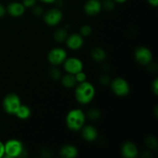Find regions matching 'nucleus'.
I'll list each match as a JSON object with an SVG mask.
<instances>
[{
	"label": "nucleus",
	"mask_w": 158,
	"mask_h": 158,
	"mask_svg": "<svg viewBox=\"0 0 158 158\" xmlns=\"http://www.w3.org/2000/svg\"><path fill=\"white\" fill-rule=\"evenodd\" d=\"M88 117L91 120H97L100 117V113L98 110L92 109L88 112Z\"/></svg>",
	"instance_id": "obj_22"
},
{
	"label": "nucleus",
	"mask_w": 158,
	"mask_h": 158,
	"mask_svg": "<svg viewBox=\"0 0 158 158\" xmlns=\"http://www.w3.org/2000/svg\"><path fill=\"white\" fill-rule=\"evenodd\" d=\"M114 2H117V3H124L126 2L127 0H113Z\"/></svg>",
	"instance_id": "obj_34"
},
{
	"label": "nucleus",
	"mask_w": 158,
	"mask_h": 158,
	"mask_svg": "<svg viewBox=\"0 0 158 158\" xmlns=\"http://www.w3.org/2000/svg\"><path fill=\"white\" fill-rule=\"evenodd\" d=\"M15 115H16V117L19 119H21V120H26V119L29 118L31 115V110L26 105H22L19 106V108L18 109L17 112L15 113Z\"/></svg>",
	"instance_id": "obj_17"
},
{
	"label": "nucleus",
	"mask_w": 158,
	"mask_h": 158,
	"mask_svg": "<svg viewBox=\"0 0 158 158\" xmlns=\"http://www.w3.org/2000/svg\"><path fill=\"white\" fill-rule=\"evenodd\" d=\"M148 3L153 7H157L158 6V0H148Z\"/></svg>",
	"instance_id": "obj_32"
},
{
	"label": "nucleus",
	"mask_w": 158,
	"mask_h": 158,
	"mask_svg": "<svg viewBox=\"0 0 158 158\" xmlns=\"http://www.w3.org/2000/svg\"><path fill=\"white\" fill-rule=\"evenodd\" d=\"M100 81L102 84L107 85V84H109V83H110V78L108 77H106V76H103V77H100Z\"/></svg>",
	"instance_id": "obj_29"
},
{
	"label": "nucleus",
	"mask_w": 158,
	"mask_h": 158,
	"mask_svg": "<svg viewBox=\"0 0 158 158\" xmlns=\"http://www.w3.org/2000/svg\"><path fill=\"white\" fill-rule=\"evenodd\" d=\"M102 4L100 0H87L84 5V12L86 15H96L101 11Z\"/></svg>",
	"instance_id": "obj_11"
},
{
	"label": "nucleus",
	"mask_w": 158,
	"mask_h": 158,
	"mask_svg": "<svg viewBox=\"0 0 158 158\" xmlns=\"http://www.w3.org/2000/svg\"><path fill=\"white\" fill-rule=\"evenodd\" d=\"M90 56L93 60L96 62H102L106 59V52L100 47H94L91 50Z\"/></svg>",
	"instance_id": "obj_16"
},
{
	"label": "nucleus",
	"mask_w": 158,
	"mask_h": 158,
	"mask_svg": "<svg viewBox=\"0 0 158 158\" xmlns=\"http://www.w3.org/2000/svg\"><path fill=\"white\" fill-rule=\"evenodd\" d=\"M60 155L63 158H75L78 155V150L72 144L64 145L60 150Z\"/></svg>",
	"instance_id": "obj_15"
},
{
	"label": "nucleus",
	"mask_w": 158,
	"mask_h": 158,
	"mask_svg": "<svg viewBox=\"0 0 158 158\" xmlns=\"http://www.w3.org/2000/svg\"><path fill=\"white\" fill-rule=\"evenodd\" d=\"M5 155L9 158L18 157L24 152L23 143L16 139H10L4 143Z\"/></svg>",
	"instance_id": "obj_3"
},
{
	"label": "nucleus",
	"mask_w": 158,
	"mask_h": 158,
	"mask_svg": "<svg viewBox=\"0 0 158 158\" xmlns=\"http://www.w3.org/2000/svg\"><path fill=\"white\" fill-rule=\"evenodd\" d=\"M50 77L55 80H59V79L61 78L60 71L57 68H52V69H50Z\"/></svg>",
	"instance_id": "obj_24"
},
{
	"label": "nucleus",
	"mask_w": 158,
	"mask_h": 158,
	"mask_svg": "<svg viewBox=\"0 0 158 158\" xmlns=\"http://www.w3.org/2000/svg\"><path fill=\"white\" fill-rule=\"evenodd\" d=\"M92 32V28L88 25H84L80 29V35L83 37H87Z\"/></svg>",
	"instance_id": "obj_21"
},
{
	"label": "nucleus",
	"mask_w": 158,
	"mask_h": 158,
	"mask_svg": "<svg viewBox=\"0 0 158 158\" xmlns=\"http://www.w3.org/2000/svg\"><path fill=\"white\" fill-rule=\"evenodd\" d=\"M122 156L125 158H135L138 155V149L135 143L132 142H125L121 148Z\"/></svg>",
	"instance_id": "obj_12"
},
{
	"label": "nucleus",
	"mask_w": 158,
	"mask_h": 158,
	"mask_svg": "<svg viewBox=\"0 0 158 158\" xmlns=\"http://www.w3.org/2000/svg\"><path fill=\"white\" fill-rule=\"evenodd\" d=\"M145 143L148 145V148H151V149H155L157 148V139L152 136H149L146 138Z\"/></svg>",
	"instance_id": "obj_20"
},
{
	"label": "nucleus",
	"mask_w": 158,
	"mask_h": 158,
	"mask_svg": "<svg viewBox=\"0 0 158 158\" xmlns=\"http://www.w3.org/2000/svg\"><path fill=\"white\" fill-rule=\"evenodd\" d=\"M66 57L67 54L66 50L62 48H54L48 53V60L52 66H59L63 63Z\"/></svg>",
	"instance_id": "obj_8"
},
{
	"label": "nucleus",
	"mask_w": 158,
	"mask_h": 158,
	"mask_svg": "<svg viewBox=\"0 0 158 158\" xmlns=\"http://www.w3.org/2000/svg\"><path fill=\"white\" fill-rule=\"evenodd\" d=\"M151 88H152V91L155 95H157L158 94V80L157 79H155L154 80V82L152 83V86H151Z\"/></svg>",
	"instance_id": "obj_28"
},
{
	"label": "nucleus",
	"mask_w": 158,
	"mask_h": 158,
	"mask_svg": "<svg viewBox=\"0 0 158 158\" xmlns=\"http://www.w3.org/2000/svg\"><path fill=\"white\" fill-rule=\"evenodd\" d=\"M63 68L67 73L75 75L83 69V62L77 57L66 58L63 62Z\"/></svg>",
	"instance_id": "obj_6"
},
{
	"label": "nucleus",
	"mask_w": 158,
	"mask_h": 158,
	"mask_svg": "<svg viewBox=\"0 0 158 158\" xmlns=\"http://www.w3.org/2000/svg\"><path fill=\"white\" fill-rule=\"evenodd\" d=\"M26 7L23 3L18 2H12L9 3L6 9V12L12 17H20L24 14Z\"/></svg>",
	"instance_id": "obj_13"
},
{
	"label": "nucleus",
	"mask_w": 158,
	"mask_h": 158,
	"mask_svg": "<svg viewBox=\"0 0 158 158\" xmlns=\"http://www.w3.org/2000/svg\"><path fill=\"white\" fill-rule=\"evenodd\" d=\"M134 57H135L136 61L139 64L145 66V65H148L151 63L153 59V54L148 48L144 47V46H140L135 49Z\"/></svg>",
	"instance_id": "obj_7"
},
{
	"label": "nucleus",
	"mask_w": 158,
	"mask_h": 158,
	"mask_svg": "<svg viewBox=\"0 0 158 158\" xmlns=\"http://www.w3.org/2000/svg\"><path fill=\"white\" fill-rule=\"evenodd\" d=\"M82 137L88 142H93L98 137V131L95 127L87 125L82 127Z\"/></svg>",
	"instance_id": "obj_14"
},
{
	"label": "nucleus",
	"mask_w": 158,
	"mask_h": 158,
	"mask_svg": "<svg viewBox=\"0 0 158 158\" xmlns=\"http://www.w3.org/2000/svg\"><path fill=\"white\" fill-rule=\"evenodd\" d=\"M67 38V32L65 29L61 28L56 30L54 33V40L58 43H63Z\"/></svg>",
	"instance_id": "obj_19"
},
{
	"label": "nucleus",
	"mask_w": 158,
	"mask_h": 158,
	"mask_svg": "<svg viewBox=\"0 0 158 158\" xmlns=\"http://www.w3.org/2000/svg\"><path fill=\"white\" fill-rule=\"evenodd\" d=\"M102 7L104 8L106 10L111 11L114 9V2L113 0H105Z\"/></svg>",
	"instance_id": "obj_25"
},
{
	"label": "nucleus",
	"mask_w": 158,
	"mask_h": 158,
	"mask_svg": "<svg viewBox=\"0 0 158 158\" xmlns=\"http://www.w3.org/2000/svg\"><path fill=\"white\" fill-rule=\"evenodd\" d=\"M36 0H23V6L26 8H32L35 5Z\"/></svg>",
	"instance_id": "obj_26"
},
{
	"label": "nucleus",
	"mask_w": 158,
	"mask_h": 158,
	"mask_svg": "<svg viewBox=\"0 0 158 158\" xmlns=\"http://www.w3.org/2000/svg\"><path fill=\"white\" fill-rule=\"evenodd\" d=\"M32 12H33L34 15H36V16H40V15H41L42 14H43V9H42L40 6H34L33 9H32Z\"/></svg>",
	"instance_id": "obj_27"
},
{
	"label": "nucleus",
	"mask_w": 158,
	"mask_h": 158,
	"mask_svg": "<svg viewBox=\"0 0 158 158\" xmlns=\"http://www.w3.org/2000/svg\"><path fill=\"white\" fill-rule=\"evenodd\" d=\"M61 82L63 86L66 88L73 87V86H76V84H77V83L74 75L69 73H67L66 76L62 77Z\"/></svg>",
	"instance_id": "obj_18"
},
{
	"label": "nucleus",
	"mask_w": 158,
	"mask_h": 158,
	"mask_svg": "<svg viewBox=\"0 0 158 158\" xmlns=\"http://www.w3.org/2000/svg\"><path fill=\"white\" fill-rule=\"evenodd\" d=\"M110 87L113 93L118 97L127 96L131 90L128 82L121 77H117L114 79L111 83Z\"/></svg>",
	"instance_id": "obj_5"
},
{
	"label": "nucleus",
	"mask_w": 158,
	"mask_h": 158,
	"mask_svg": "<svg viewBox=\"0 0 158 158\" xmlns=\"http://www.w3.org/2000/svg\"><path fill=\"white\" fill-rule=\"evenodd\" d=\"M42 2H44V3H47V4H51V3H53L55 2L56 0H40Z\"/></svg>",
	"instance_id": "obj_33"
},
{
	"label": "nucleus",
	"mask_w": 158,
	"mask_h": 158,
	"mask_svg": "<svg viewBox=\"0 0 158 158\" xmlns=\"http://www.w3.org/2000/svg\"><path fill=\"white\" fill-rule=\"evenodd\" d=\"M21 100L17 94L11 93L5 97L2 101V106L7 114L15 115L19 106H21Z\"/></svg>",
	"instance_id": "obj_4"
},
{
	"label": "nucleus",
	"mask_w": 158,
	"mask_h": 158,
	"mask_svg": "<svg viewBox=\"0 0 158 158\" xmlns=\"http://www.w3.org/2000/svg\"><path fill=\"white\" fill-rule=\"evenodd\" d=\"M95 96V88L92 83L87 81L82 82L78 84L75 90L76 100L81 104H88Z\"/></svg>",
	"instance_id": "obj_1"
},
{
	"label": "nucleus",
	"mask_w": 158,
	"mask_h": 158,
	"mask_svg": "<svg viewBox=\"0 0 158 158\" xmlns=\"http://www.w3.org/2000/svg\"><path fill=\"white\" fill-rule=\"evenodd\" d=\"M6 13V9L3 5L0 4V19L2 18Z\"/></svg>",
	"instance_id": "obj_30"
},
{
	"label": "nucleus",
	"mask_w": 158,
	"mask_h": 158,
	"mask_svg": "<svg viewBox=\"0 0 158 158\" xmlns=\"http://www.w3.org/2000/svg\"><path fill=\"white\" fill-rule=\"evenodd\" d=\"M83 43H84L83 37L78 33L71 34L70 35L67 36L66 40V46L69 49H72V50L80 49L83 46Z\"/></svg>",
	"instance_id": "obj_10"
},
{
	"label": "nucleus",
	"mask_w": 158,
	"mask_h": 158,
	"mask_svg": "<svg viewBox=\"0 0 158 158\" xmlns=\"http://www.w3.org/2000/svg\"><path fill=\"white\" fill-rule=\"evenodd\" d=\"M5 155V149H4V143L0 141V158L2 157Z\"/></svg>",
	"instance_id": "obj_31"
},
{
	"label": "nucleus",
	"mask_w": 158,
	"mask_h": 158,
	"mask_svg": "<svg viewBox=\"0 0 158 158\" xmlns=\"http://www.w3.org/2000/svg\"><path fill=\"white\" fill-rule=\"evenodd\" d=\"M75 77L76 80H77V83H82V82H84L86 80V75L84 72H83V70L80 71V72L77 73L74 75Z\"/></svg>",
	"instance_id": "obj_23"
},
{
	"label": "nucleus",
	"mask_w": 158,
	"mask_h": 158,
	"mask_svg": "<svg viewBox=\"0 0 158 158\" xmlns=\"http://www.w3.org/2000/svg\"><path fill=\"white\" fill-rule=\"evenodd\" d=\"M86 115L83 110L80 109H74L69 111L66 117V123L70 131H77L82 129L84 126Z\"/></svg>",
	"instance_id": "obj_2"
},
{
	"label": "nucleus",
	"mask_w": 158,
	"mask_h": 158,
	"mask_svg": "<svg viewBox=\"0 0 158 158\" xmlns=\"http://www.w3.org/2000/svg\"><path fill=\"white\" fill-rule=\"evenodd\" d=\"M63 13L58 9H51L44 15L43 19L46 24L49 26H55L61 22Z\"/></svg>",
	"instance_id": "obj_9"
}]
</instances>
